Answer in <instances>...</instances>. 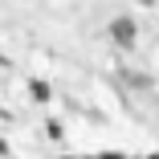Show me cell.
<instances>
[{
    "instance_id": "1",
    "label": "cell",
    "mask_w": 159,
    "mask_h": 159,
    "mask_svg": "<svg viewBox=\"0 0 159 159\" xmlns=\"http://www.w3.org/2000/svg\"><path fill=\"white\" fill-rule=\"evenodd\" d=\"M110 37H114V41H118L122 49H131V45H135V25L126 20V16H118V20L110 25Z\"/></svg>"
},
{
    "instance_id": "2",
    "label": "cell",
    "mask_w": 159,
    "mask_h": 159,
    "mask_svg": "<svg viewBox=\"0 0 159 159\" xmlns=\"http://www.w3.org/2000/svg\"><path fill=\"white\" fill-rule=\"evenodd\" d=\"M33 98H37V102H49V86H45V82H33Z\"/></svg>"
},
{
    "instance_id": "3",
    "label": "cell",
    "mask_w": 159,
    "mask_h": 159,
    "mask_svg": "<svg viewBox=\"0 0 159 159\" xmlns=\"http://www.w3.org/2000/svg\"><path fill=\"white\" fill-rule=\"evenodd\" d=\"M0 155H8V143H4V139H0Z\"/></svg>"
}]
</instances>
